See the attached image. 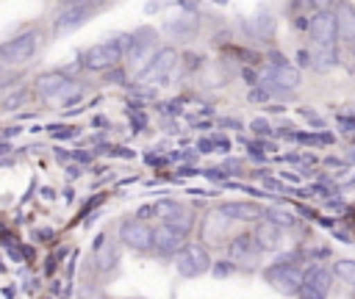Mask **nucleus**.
Listing matches in <instances>:
<instances>
[{
    "instance_id": "obj_38",
    "label": "nucleus",
    "mask_w": 355,
    "mask_h": 299,
    "mask_svg": "<svg viewBox=\"0 0 355 299\" xmlns=\"http://www.w3.org/2000/svg\"><path fill=\"white\" fill-rule=\"evenodd\" d=\"M0 152H11V147L8 144H0Z\"/></svg>"
},
{
    "instance_id": "obj_24",
    "label": "nucleus",
    "mask_w": 355,
    "mask_h": 299,
    "mask_svg": "<svg viewBox=\"0 0 355 299\" xmlns=\"http://www.w3.org/2000/svg\"><path fill=\"white\" fill-rule=\"evenodd\" d=\"M261 219H269L272 224H277V227H283V230L297 224V216H294L288 208H277V205H266L263 213H261Z\"/></svg>"
},
{
    "instance_id": "obj_3",
    "label": "nucleus",
    "mask_w": 355,
    "mask_h": 299,
    "mask_svg": "<svg viewBox=\"0 0 355 299\" xmlns=\"http://www.w3.org/2000/svg\"><path fill=\"white\" fill-rule=\"evenodd\" d=\"M155 39L158 36H155L153 28H139L136 33H130V44L125 50V69H128V75L139 78L150 66L153 55L158 53V42Z\"/></svg>"
},
{
    "instance_id": "obj_14",
    "label": "nucleus",
    "mask_w": 355,
    "mask_h": 299,
    "mask_svg": "<svg viewBox=\"0 0 355 299\" xmlns=\"http://www.w3.org/2000/svg\"><path fill=\"white\" fill-rule=\"evenodd\" d=\"M186 244V235L169 224H155L153 227V252L158 257H175L180 252V246Z\"/></svg>"
},
{
    "instance_id": "obj_16",
    "label": "nucleus",
    "mask_w": 355,
    "mask_h": 299,
    "mask_svg": "<svg viewBox=\"0 0 355 299\" xmlns=\"http://www.w3.org/2000/svg\"><path fill=\"white\" fill-rule=\"evenodd\" d=\"M261 257V246L255 244L252 233H236L227 241V260H233L236 266L241 263H255Z\"/></svg>"
},
{
    "instance_id": "obj_12",
    "label": "nucleus",
    "mask_w": 355,
    "mask_h": 299,
    "mask_svg": "<svg viewBox=\"0 0 355 299\" xmlns=\"http://www.w3.org/2000/svg\"><path fill=\"white\" fill-rule=\"evenodd\" d=\"M305 33L311 44H338L336 42V8H322L308 17Z\"/></svg>"
},
{
    "instance_id": "obj_11",
    "label": "nucleus",
    "mask_w": 355,
    "mask_h": 299,
    "mask_svg": "<svg viewBox=\"0 0 355 299\" xmlns=\"http://www.w3.org/2000/svg\"><path fill=\"white\" fill-rule=\"evenodd\" d=\"M330 288H333V271L327 266H308L297 299H327Z\"/></svg>"
},
{
    "instance_id": "obj_26",
    "label": "nucleus",
    "mask_w": 355,
    "mask_h": 299,
    "mask_svg": "<svg viewBox=\"0 0 355 299\" xmlns=\"http://www.w3.org/2000/svg\"><path fill=\"white\" fill-rule=\"evenodd\" d=\"M25 102H28V91H25V89H17L14 94H8V97L3 100L0 108H3V111H17V108L25 105Z\"/></svg>"
},
{
    "instance_id": "obj_19",
    "label": "nucleus",
    "mask_w": 355,
    "mask_h": 299,
    "mask_svg": "<svg viewBox=\"0 0 355 299\" xmlns=\"http://www.w3.org/2000/svg\"><path fill=\"white\" fill-rule=\"evenodd\" d=\"M338 66V44H311L308 47V69L330 72Z\"/></svg>"
},
{
    "instance_id": "obj_36",
    "label": "nucleus",
    "mask_w": 355,
    "mask_h": 299,
    "mask_svg": "<svg viewBox=\"0 0 355 299\" xmlns=\"http://www.w3.org/2000/svg\"><path fill=\"white\" fill-rule=\"evenodd\" d=\"M3 133H6V136H17V133H19V127H17V125H11V127H6Z\"/></svg>"
},
{
    "instance_id": "obj_1",
    "label": "nucleus",
    "mask_w": 355,
    "mask_h": 299,
    "mask_svg": "<svg viewBox=\"0 0 355 299\" xmlns=\"http://www.w3.org/2000/svg\"><path fill=\"white\" fill-rule=\"evenodd\" d=\"M302 274H305V269H300L297 252L283 255V257L272 260V263L263 269L266 285L275 288V291L283 293V296H297V291H300V285H302Z\"/></svg>"
},
{
    "instance_id": "obj_7",
    "label": "nucleus",
    "mask_w": 355,
    "mask_h": 299,
    "mask_svg": "<svg viewBox=\"0 0 355 299\" xmlns=\"http://www.w3.org/2000/svg\"><path fill=\"white\" fill-rule=\"evenodd\" d=\"M178 64H180V55H178V50L172 47V44H164V47H158V53L153 55V61H150V66L136 78L141 86H155V83H166L169 78H172V72L178 69Z\"/></svg>"
},
{
    "instance_id": "obj_32",
    "label": "nucleus",
    "mask_w": 355,
    "mask_h": 299,
    "mask_svg": "<svg viewBox=\"0 0 355 299\" xmlns=\"http://www.w3.org/2000/svg\"><path fill=\"white\" fill-rule=\"evenodd\" d=\"M130 122H133V125H136V127H133V130H144V125H147V116H144V114H136V116H133V119H130Z\"/></svg>"
},
{
    "instance_id": "obj_27",
    "label": "nucleus",
    "mask_w": 355,
    "mask_h": 299,
    "mask_svg": "<svg viewBox=\"0 0 355 299\" xmlns=\"http://www.w3.org/2000/svg\"><path fill=\"white\" fill-rule=\"evenodd\" d=\"M50 136L53 138H72V136H78V127H72V125H50Z\"/></svg>"
},
{
    "instance_id": "obj_15",
    "label": "nucleus",
    "mask_w": 355,
    "mask_h": 299,
    "mask_svg": "<svg viewBox=\"0 0 355 299\" xmlns=\"http://www.w3.org/2000/svg\"><path fill=\"white\" fill-rule=\"evenodd\" d=\"M92 260H94V269L100 274H111L119 266V238H108L105 233L97 235L94 249H92Z\"/></svg>"
},
{
    "instance_id": "obj_39",
    "label": "nucleus",
    "mask_w": 355,
    "mask_h": 299,
    "mask_svg": "<svg viewBox=\"0 0 355 299\" xmlns=\"http://www.w3.org/2000/svg\"><path fill=\"white\" fill-rule=\"evenodd\" d=\"M67 6H75V3H86V0H64Z\"/></svg>"
},
{
    "instance_id": "obj_21",
    "label": "nucleus",
    "mask_w": 355,
    "mask_h": 299,
    "mask_svg": "<svg viewBox=\"0 0 355 299\" xmlns=\"http://www.w3.org/2000/svg\"><path fill=\"white\" fill-rule=\"evenodd\" d=\"M164 30L178 42H191L200 33V19L191 14H178V17H169L164 22Z\"/></svg>"
},
{
    "instance_id": "obj_31",
    "label": "nucleus",
    "mask_w": 355,
    "mask_h": 299,
    "mask_svg": "<svg viewBox=\"0 0 355 299\" xmlns=\"http://www.w3.org/2000/svg\"><path fill=\"white\" fill-rule=\"evenodd\" d=\"M136 216H139V219H144V221H147V219H153V216H155V205H141V208L136 210Z\"/></svg>"
},
{
    "instance_id": "obj_17",
    "label": "nucleus",
    "mask_w": 355,
    "mask_h": 299,
    "mask_svg": "<svg viewBox=\"0 0 355 299\" xmlns=\"http://www.w3.org/2000/svg\"><path fill=\"white\" fill-rule=\"evenodd\" d=\"M336 42L347 47L355 42V6L349 0L336 3Z\"/></svg>"
},
{
    "instance_id": "obj_34",
    "label": "nucleus",
    "mask_w": 355,
    "mask_h": 299,
    "mask_svg": "<svg viewBox=\"0 0 355 299\" xmlns=\"http://www.w3.org/2000/svg\"><path fill=\"white\" fill-rule=\"evenodd\" d=\"M219 125H227V127H233V130H241V125H239L236 119H222Z\"/></svg>"
},
{
    "instance_id": "obj_13",
    "label": "nucleus",
    "mask_w": 355,
    "mask_h": 299,
    "mask_svg": "<svg viewBox=\"0 0 355 299\" xmlns=\"http://www.w3.org/2000/svg\"><path fill=\"white\" fill-rule=\"evenodd\" d=\"M94 11H97V3H92V0L67 6V8L55 17V22H53V33L61 36V33H72V30H78L80 25H86V22L94 17Z\"/></svg>"
},
{
    "instance_id": "obj_42",
    "label": "nucleus",
    "mask_w": 355,
    "mask_h": 299,
    "mask_svg": "<svg viewBox=\"0 0 355 299\" xmlns=\"http://www.w3.org/2000/svg\"><path fill=\"white\" fill-rule=\"evenodd\" d=\"M128 299H141V296H128Z\"/></svg>"
},
{
    "instance_id": "obj_22",
    "label": "nucleus",
    "mask_w": 355,
    "mask_h": 299,
    "mask_svg": "<svg viewBox=\"0 0 355 299\" xmlns=\"http://www.w3.org/2000/svg\"><path fill=\"white\" fill-rule=\"evenodd\" d=\"M252 235H255V244L261 246V252H275L283 244V227L272 224L269 219H258Z\"/></svg>"
},
{
    "instance_id": "obj_10",
    "label": "nucleus",
    "mask_w": 355,
    "mask_h": 299,
    "mask_svg": "<svg viewBox=\"0 0 355 299\" xmlns=\"http://www.w3.org/2000/svg\"><path fill=\"white\" fill-rule=\"evenodd\" d=\"M75 86V80L64 69H47L33 80V91L47 102H61V97Z\"/></svg>"
},
{
    "instance_id": "obj_18",
    "label": "nucleus",
    "mask_w": 355,
    "mask_h": 299,
    "mask_svg": "<svg viewBox=\"0 0 355 299\" xmlns=\"http://www.w3.org/2000/svg\"><path fill=\"white\" fill-rule=\"evenodd\" d=\"M216 210L227 219V221H258L263 208L258 202H244V199H230V202H219Z\"/></svg>"
},
{
    "instance_id": "obj_5",
    "label": "nucleus",
    "mask_w": 355,
    "mask_h": 299,
    "mask_svg": "<svg viewBox=\"0 0 355 299\" xmlns=\"http://www.w3.org/2000/svg\"><path fill=\"white\" fill-rule=\"evenodd\" d=\"M39 44H42V36L39 30H22L6 42H0V64L6 66H19V64H28L36 53H39Z\"/></svg>"
},
{
    "instance_id": "obj_35",
    "label": "nucleus",
    "mask_w": 355,
    "mask_h": 299,
    "mask_svg": "<svg viewBox=\"0 0 355 299\" xmlns=\"http://www.w3.org/2000/svg\"><path fill=\"white\" fill-rule=\"evenodd\" d=\"M178 172H180L183 177H189V174H200V172H197V169H191V166H183V169H178Z\"/></svg>"
},
{
    "instance_id": "obj_4",
    "label": "nucleus",
    "mask_w": 355,
    "mask_h": 299,
    "mask_svg": "<svg viewBox=\"0 0 355 299\" xmlns=\"http://www.w3.org/2000/svg\"><path fill=\"white\" fill-rule=\"evenodd\" d=\"M172 260H175V271L180 277H186V280H194L200 274H208L211 266H214L211 252H208V246L202 241H186Z\"/></svg>"
},
{
    "instance_id": "obj_41",
    "label": "nucleus",
    "mask_w": 355,
    "mask_h": 299,
    "mask_svg": "<svg viewBox=\"0 0 355 299\" xmlns=\"http://www.w3.org/2000/svg\"><path fill=\"white\" fill-rule=\"evenodd\" d=\"M3 271H6V263H0V274H3Z\"/></svg>"
},
{
    "instance_id": "obj_40",
    "label": "nucleus",
    "mask_w": 355,
    "mask_h": 299,
    "mask_svg": "<svg viewBox=\"0 0 355 299\" xmlns=\"http://www.w3.org/2000/svg\"><path fill=\"white\" fill-rule=\"evenodd\" d=\"M349 53H352V61H355V42H352V47H349Z\"/></svg>"
},
{
    "instance_id": "obj_6",
    "label": "nucleus",
    "mask_w": 355,
    "mask_h": 299,
    "mask_svg": "<svg viewBox=\"0 0 355 299\" xmlns=\"http://www.w3.org/2000/svg\"><path fill=\"white\" fill-rule=\"evenodd\" d=\"M116 238L130 252H153V227L139 216H128L116 227Z\"/></svg>"
},
{
    "instance_id": "obj_25",
    "label": "nucleus",
    "mask_w": 355,
    "mask_h": 299,
    "mask_svg": "<svg viewBox=\"0 0 355 299\" xmlns=\"http://www.w3.org/2000/svg\"><path fill=\"white\" fill-rule=\"evenodd\" d=\"M333 277H338L341 282H347L349 288H355V257H338L333 260Z\"/></svg>"
},
{
    "instance_id": "obj_23",
    "label": "nucleus",
    "mask_w": 355,
    "mask_h": 299,
    "mask_svg": "<svg viewBox=\"0 0 355 299\" xmlns=\"http://www.w3.org/2000/svg\"><path fill=\"white\" fill-rule=\"evenodd\" d=\"M288 6L294 11V17H297V25L305 28L308 19H302V17H311V14L322 11V8H333V0H288Z\"/></svg>"
},
{
    "instance_id": "obj_20",
    "label": "nucleus",
    "mask_w": 355,
    "mask_h": 299,
    "mask_svg": "<svg viewBox=\"0 0 355 299\" xmlns=\"http://www.w3.org/2000/svg\"><path fill=\"white\" fill-rule=\"evenodd\" d=\"M227 219L214 208V210H208L202 219H200V241L208 246V244H222V238H225V230H227Z\"/></svg>"
},
{
    "instance_id": "obj_30",
    "label": "nucleus",
    "mask_w": 355,
    "mask_h": 299,
    "mask_svg": "<svg viewBox=\"0 0 355 299\" xmlns=\"http://www.w3.org/2000/svg\"><path fill=\"white\" fill-rule=\"evenodd\" d=\"M211 271H214L216 277H227V274L236 271V263H233V260H225V263H219V266H211Z\"/></svg>"
},
{
    "instance_id": "obj_2",
    "label": "nucleus",
    "mask_w": 355,
    "mask_h": 299,
    "mask_svg": "<svg viewBox=\"0 0 355 299\" xmlns=\"http://www.w3.org/2000/svg\"><path fill=\"white\" fill-rule=\"evenodd\" d=\"M130 44V36H116L111 42L92 44L80 53V66L89 72H108L125 61V50Z\"/></svg>"
},
{
    "instance_id": "obj_33",
    "label": "nucleus",
    "mask_w": 355,
    "mask_h": 299,
    "mask_svg": "<svg viewBox=\"0 0 355 299\" xmlns=\"http://www.w3.org/2000/svg\"><path fill=\"white\" fill-rule=\"evenodd\" d=\"M36 235H39V241H50L53 238V230H36Z\"/></svg>"
},
{
    "instance_id": "obj_8",
    "label": "nucleus",
    "mask_w": 355,
    "mask_h": 299,
    "mask_svg": "<svg viewBox=\"0 0 355 299\" xmlns=\"http://www.w3.org/2000/svg\"><path fill=\"white\" fill-rule=\"evenodd\" d=\"M266 58H269V64H266L261 80H266V83H272V86H280V89H286V91L300 89L302 75H300V69H297L286 55H280V53H269Z\"/></svg>"
},
{
    "instance_id": "obj_9",
    "label": "nucleus",
    "mask_w": 355,
    "mask_h": 299,
    "mask_svg": "<svg viewBox=\"0 0 355 299\" xmlns=\"http://www.w3.org/2000/svg\"><path fill=\"white\" fill-rule=\"evenodd\" d=\"M155 205V216L164 221V224H169V227H175V230H180L183 235H189L191 230H194V221H197V213L191 210V208H186L183 202H178V199H158V202H153Z\"/></svg>"
},
{
    "instance_id": "obj_29",
    "label": "nucleus",
    "mask_w": 355,
    "mask_h": 299,
    "mask_svg": "<svg viewBox=\"0 0 355 299\" xmlns=\"http://www.w3.org/2000/svg\"><path fill=\"white\" fill-rule=\"evenodd\" d=\"M300 116H302V119H308V125H313L316 130H322V127H324V119H322V116H316V114H313V111H308V108H300Z\"/></svg>"
},
{
    "instance_id": "obj_28",
    "label": "nucleus",
    "mask_w": 355,
    "mask_h": 299,
    "mask_svg": "<svg viewBox=\"0 0 355 299\" xmlns=\"http://www.w3.org/2000/svg\"><path fill=\"white\" fill-rule=\"evenodd\" d=\"M250 127H252V133H255V136H275V130H272V125H269L266 119H252V125H250Z\"/></svg>"
},
{
    "instance_id": "obj_37",
    "label": "nucleus",
    "mask_w": 355,
    "mask_h": 299,
    "mask_svg": "<svg viewBox=\"0 0 355 299\" xmlns=\"http://www.w3.org/2000/svg\"><path fill=\"white\" fill-rule=\"evenodd\" d=\"M67 172H69V177H78V174H80V166H69Z\"/></svg>"
}]
</instances>
